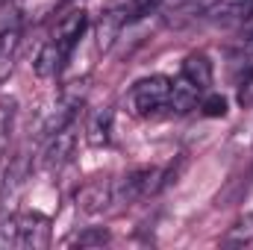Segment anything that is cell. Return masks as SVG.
I'll return each mask as SVG.
<instances>
[{"mask_svg": "<svg viewBox=\"0 0 253 250\" xmlns=\"http://www.w3.org/2000/svg\"><path fill=\"white\" fill-rule=\"evenodd\" d=\"M171 88H174V80L156 74V77H147L141 83L132 85L129 91V103L138 115H153L159 109H168V100H171Z\"/></svg>", "mask_w": 253, "mask_h": 250, "instance_id": "obj_1", "label": "cell"}, {"mask_svg": "<svg viewBox=\"0 0 253 250\" xmlns=\"http://www.w3.org/2000/svg\"><path fill=\"white\" fill-rule=\"evenodd\" d=\"M162 186H165V180H162V174L156 168H135V171L124 174L121 180H115V203H126L129 206V203L153 194Z\"/></svg>", "mask_w": 253, "mask_h": 250, "instance_id": "obj_2", "label": "cell"}, {"mask_svg": "<svg viewBox=\"0 0 253 250\" xmlns=\"http://www.w3.org/2000/svg\"><path fill=\"white\" fill-rule=\"evenodd\" d=\"M74 147H77V129H74V121H71L62 129L50 132V141H47V147L42 153V168L44 171H59L65 162H71Z\"/></svg>", "mask_w": 253, "mask_h": 250, "instance_id": "obj_3", "label": "cell"}, {"mask_svg": "<svg viewBox=\"0 0 253 250\" xmlns=\"http://www.w3.org/2000/svg\"><path fill=\"white\" fill-rule=\"evenodd\" d=\"M21 27H24V12L15 0L0 3V53L15 59V50L21 44Z\"/></svg>", "mask_w": 253, "mask_h": 250, "instance_id": "obj_4", "label": "cell"}, {"mask_svg": "<svg viewBox=\"0 0 253 250\" xmlns=\"http://www.w3.org/2000/svg\"><path fill=\"white\" fill-rule=\"evenodd\" d=\"M109 203H115V183L112 180H88L85 186L77 191V209L85 212V215H97L103 212Z\"/></svg>", "mask_w": 253, "mask_h": 250, "instance_id": "obj_5", "label": "cell"}, {"mask_svg": "<svg viewBox=\"0 0 253 250\" xmlns=\"http://www.w3.org/2000/svg\"><path fill=\"white\" fill-rule=\"evenodd\" d=\"M50 242V221L42 215V212H27V215H18V242L15 248H47Z\"/></svg>", "mask_w": 253, "mask_h": 250, "instance_id": "obj_6", "label": "cell"}, {"mask_svg": "<svg viewBox=\"0 0 253 250\" xmlns=\"http://www.w3.org/2000/svg\"><path fill=\"white\" fill-rule=\"evenodd\" d=\"M83 30H85V12L80 9V12L65 15L62 21L56 24V30L50 33V39H47V42H53V44L62 50L65 56H71V50L77 47V42H80Z\"/></svg>", "mask_w": 253, "mask_h": 250, "instance_id": "obj_7", "label": "cell"}, {"mask_svg": "<svg viewBox=\"0 0 253 250\" xmlns=\"http://www.w3.org/2000/svg\"><path fill=\"white\" fill-rule=\"evenodd\" d=\"M124 24H126V6H112V9H106L103 18L97 21V30H94V36H97V39H94V42H97V50H109Z\"/></svg>", "mask_w": 253, "mask_h": 250, "instance_id": "obj_8", "label": "cell"}, {"mask_svg": "<svg viewBox=\"0 0 253 250\" xmlns=\"http://www.w3.org/2000/svg\"><path fill=\"white\" fill-rule=\"evenodd\" d=\"M180 80H186L191 88H197V91H206L212 85V62L203 53H191L189 59L183 62Z\"/></svg>", "mask_w": 253, "mask_h": 250, "instance_id": "obj_9", "label": "cell"}, {"mask_svg": "<svg viewBox=\"0 0 253 250\" xmlns=\"http://www.w3.org/2000/svg\"><path fill=\"white\" fill-rule=\"evenodd\" d=\"M85 138H88L91 147L109 144V138H112V109H100V112L91 115V121L85 126Z\"/></svg>", "mask_w": 253, "mask_h": 250, "instance_id": "obj_10", "label": "cell"}, {"mask_svg": "<svg viewBox=\"0 0 253 250\" xmlns=\"http://www.w3.org/2000/svg\"><path fill=\"white\" fill-rule=\"evenodd\" d=\"M224 248H251L253 245V215H245L230 227V233L221 239Z\"/></svg>", "mask_w": 253, "mask_h": 250, "instance_id": "obj_11", "label": "cell"}, {"mask_svg": "<svg viewBox=\"0 0 253 250\" xmlns=\"http://www.w3.org/2000/svg\"><path fill=\"white\" fill-rule=\"evenodd\" d=\"M197 88H191L186 80H177L174 83V88H171V100H168V109H174V112H189L194 109V103H197Z\"/></svg>", "mask_w": 253, "mask_h": 250, "instance_id": "obj_12", "label": "cell"}, {"mask_svg": "<svg viewBox=\"0 0 253 250\" xmlns=\"http://www.w3.org/2000/svg\"><path fill=\"white\" fill-rule=\"evenodd\" d=\"M106 242H109V233L103 227H85L83 233H77L71 239V245H77V248H103Z\"/></svg>", "mask_w": 253, "mask_h": 250, "instance_id": "obj_13", "label": "cell"}, {"mask_svg": "<svg viewBox=\"0 0 253 250\" xmlns=\"http://www.w3.org/2000/svg\"><path fill=\"white\" fill-rule=\"evenodd\" d=\"M15 242H18V215L6 212L0 215V250L15 248Z\"/></svg>", "mask_w": 253, "mask_h": 250, "instance_id": "obj_14", "label": "cell"}, {"mask_svg": "<svg viewBox=\"0 0 253 250\" xmlns=\"http://www.w3.org/2000/svg\"><path fill=\"white\" fill-rule=\"evenodd\" d=\"M200 109H203L206 118H224V115H227V100H224L221 94H209V97L200 103Z\"/></svg>", "mask_w": 253, "mask_h": 250, "instance_id": "obj_15", "label": "cell"}, {"mask_svg": "<svg viewBox=\"0 0 253 250\" xmlns=\"http://www.w3.org/2000/svg\"><path fill=\"white\" fill-rule=\"evenodd\" d=\"M12 56H6V53H0V83H6L9 80V74H12Z\"/></svg>", "mask_w": 253, "mask_h": 250, "instance_id": "obj_16", "label": "cell"}, {"mask_svg": "<svg viewBox=\"0 0 253 250\" xmlns=\"http://www.w3.org/2000/svg\"><path fill=\"white\" fill-rule=\"evenodd\" d=\"M242 36H245L248 42H253V9L245 15V21H242Z\"/></svg>", "mask_w": 253, "mask_h": 250, "instance_id": "obj_17", "label": "cell"}, {"mask_svg": "<svg viewBox=\"0 0 253 250\" xmlns=\"http://www.w3.org/2000/svg\"><path fill=\"white\" fill-rule=\"evenodd\" d=\"M177 3H183V0H153L156 9H159V6H177Z\"/></svg>", "mask_w": 253, "mask_h": 250, "instance_id": "obj_18", "label": "cell"}]
</instances>
